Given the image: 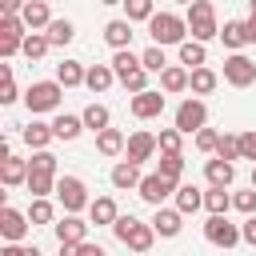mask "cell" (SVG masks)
Wrapping results in <instances>:
<instances>
[{
  "instance_id": "cell-56",
  "label": "cell",
  "mask_w": 256,
  "mask_h": 256,
  "mask_svg": "<svg viewBox=\"0 0 256 256\" xmlns=\"http://www.w3.org/2000/svg\"><path fill=\"white\" fill-rule=\"evenodd\" d=\"M100 4H124V0H100Z\"/></svg>"
},
{
  "instance_id": "cell-25",
  "label": "cell",
  "mask_w": 256,
  "mask_h": 256,
  "mask_svg": "<svg viewBox=\"0 0 256 256\" xmlns=\"http://www.w3.org/2000/svg\"><path fill=\"white\" fill-rule=\"evenodd\" d=\"M88 216H92V224H108V228H112L120 212H116V200H112V196H96V200L88 204Z\"/></svg>"
},
{
  "instance_id": "cell-1",
  "label": "cell",
  "mask_w": 256,
  "mask_h": 256,
  "mask_svg": "<svg viewBox=\"0 0 256 256\" xmlns=\"http://www.w3.org/2000/svg\"><path fill=\"white\" fill-rule=\"evenodd\" d=\"M112 236H116L128 252H140V256L156 244V228H152V224H144V220H136V216H116Z\"/></svg>"
},
{
  "instance_id": "cell-44",
  "label": "cell",
  "mask_w": 256,
  "mask_h": 256,
  "mask_svg": "<svg viewBox=\"0 0 256 256\" xmlns=\"http://www.w3.org/2000/svg\"><path fill=\"white\" fill-rule=\"evenodd\" d=\"M120 84H124L132 96H136V92H144V88H148V68H136V72H128Z\"/></svg>"
},
{
  "instance_id": "cell-34",
  "label": "cell",
  "mask_w": 256,
  "mask_h": 256,
  "mask_svg": "<svg viewBox=\"0 0 256 256\" xmlns=\"http://www.w3.org/2000/svg\"><path fill=\"white\" fill-rule=\"evenodd\" d=\"M80 116H84V128H92V132H104V128H112V112H108L104 104H88Z\"/></svg>"
},
{
  "instance_id": "cell-27",
  "label": "cell",
  "mask_w": 256,
  "mask_h": 256,
  "mask_svg": "<svg viewBox=\"0 0 256 256\" xmlns=\"http://www.w3.org/2000/svg\"><path fill=\"white\" fill-rule=\"evenodd\" d=\"M176 208L188 216V212H196V208H204V192L196 188V184H176Z\"/></svg>"
},
{
  "instance_id": "cell-58",
  "label": "cell",
  "mask_w": 256,
  "mask_h": 256,
  "mask_svg": "<svg viewBox=\"0 0 256 256\" xmlns=\"http://www.w3.org/2000/svg\"><path fill=\"white\" fill-rule=\"evenodd\" d=\"M248 4H252V12H256V0H248Z\"/></svg>"
},
{
  "instance_id": "cell-55",
  "label": "cell",
  "mask_w": 256,
  "mask_h": 256,
  "mask_svg": "<svg viewBox=\"0 0 256 256\" xmlns=\"http://www.w3.org/2000/svg\"><path fill=\"white\" fill-rule=\"evenodd\" d=\"M252 188H256V164H252Z\"/></svg>"
},
{
  "instance_id": "cell-35",
  "label": "cell",
  "mask_w": 256,
  "mask_h": 256,
  "mask_svg": "<svg viewBox=\"0 0 256 256\" xmlns=\"http://www.w3.org/2000/svg\"><path fill=\"white\" fill-rule=\"evenodd\" d=\"M176 48H180V64H184V68H200V64L208 60V52H204L200 40H184V44H176Z\"/></svg>"
},
{
  "instance_id": "cell-33",
  "label": "cell",
  "mask_w": 256,
  "mask_h": 256,
  "mask_svg": "<svg viewBox=\"0 0 256 256\" xmlns=\"http://www.w3.org/2000/svg\"><path fill=\"white\" fill-rule=\"evenodd\" d=\"M44 36L52 40V48H64V44H72V36H76V24H72V20H52V24L44 28Z\"/></svg>"
},
{
  "instance_id": "cell-11",
  "label": "cell",
  "mask_w": 256,
  "mask_h": 256,
  "mask_svg": "<svg viewBox=\"0 0 256 256\" xmlns=\"http://www.w3.org/2000/svg\"><path fill=\"white\" fill-rule=\"evenodd\" d=\"M132 116L136 120H152V116H160L164 112V92H152V88H144V92H136L132 96Z\"/></svg>"
},
{
  "instance_id": "cell-47",
  "label": "cell",
  "mask_w": 256,
  "mask_h": 256,
  "mask_svg": "<svg viewBox=\"0 0 256 256\" xmlns=\"http://www.w3.org/2000/svg\"><path fill=\"white\" fill-rule=\"evenodd\" d=\"M232 208H240L244 216H252V212H256V188H248V192H236V196H232Z\"/></svg>"
},
{
  "instance_id": "cell-32",
  "label": "cell",
  "mask_w": 256,
  "mask_h": 256,
  "mask_svg": "<svg viewBox=\"0 0 256 256\" xmlns=\"http://www.w3.org/2000/svg\"><path fill=\"white\" fill-rule=\"evenodd\" d=\"M56 172H40V168H28V192L32 196H48V192H56Z\"/></svg>"
},
{
  "instance_id": "cell-15",
  "label": "cell",
  "mask_w": 256,
  "mask_h": 256,
  "mask_svg": "<svg viewBox=\"0 0 256 256\" xmlns=\"http://www.w3.org/2000/svg\"><path fill=\"white\" fill-rule=\"evenodd\" d=\"M188 80H192V68H180V64H168L160 72V92L176 96V92H188Z\"/></svg>"
},
{
  "instance_id": "cell-6",
  "label": "cell",
  "mask_w": 256,
  "mask_h": 256,
  "mask_svg": "<svg viewBox=\"0 0 256 256\" xmlns=\"http://www.w3.org/2000/svg\"><path fill=\"white\" fill-rule=\"evenodd\" d=\"M204 240L216 244V248H236L244 236H240V224H232L228 212H224V216H208V224H204Z\"/></svg>"
},
{
  "instance_id": "cell-42",
  "label": "cell",
  "mask_w": 256,
  "mask_h": 256,
  "mask_svg": "<svg viewBox=\"0 0 256 256\" xmlns=\"http://www.w3.org/2000/svg\"><path fill=\"white\" fill-rule=\"evenodd\" d=\"M0 80H4V88H0V104H16L20 92H16V80H12V68H8V64H0Z\"/></svg>"
},
{
  "instance_id": "cell-38",
  "label": "cell",
  "mask_w": 256,
  "mask_h": 256,
  "mask_svg": "<svg viewBox=\"0 0 256 256\" xmlns=\"http://www.w3.org/2000/svg\"><path fill=\"white\" fill-rule=\"evenodd\" d=\"M156 16V4L152 0H124V20H152Z\"/></svg>"
},
{
  "instance_id": "cell-8",
  "label": "cell",
  "mask_w": 256,
  "mask_h": 256,
  "mask_svg": "<svg viewBox=\"0 0 256 256\" xmlns=\"http://www.w3.org/2000/svg\"><path fill=\"white\" fill-rule=\"evenodd\" d=\"M224 80H228L232 88H248V84H256V60H248L244 52H232V56L224 60Z\"/></svg>"
},
{
  "instance_id": "cell-43",
  "label": "cell",
  "mask_w": 256,
  "mask_h": 256,
  "mask_svg": "<svg viewBox=\"0 0 256 256\" xmlns=\"http://www.w3.org/2000/svg\"><path fill=\"white\" fill-rule=\"evenodd\" d=\"M60 256H104V248L92 240H80V244H60Z\"/></svg>"
},
{
  "instance_id": "cell-20",
  "label": "cell",
  "mask_w": 256,
  "mask_h": 256,
  "mask_svg": "<svg viewBox=\"0 0 256 256\" xmlns=\"http://www.w3.org/2000/svg\"><path fill=\"white\" fill-rule=\"evenodd\" d=\"M20 136H24V144H28L32 152H40V148H48V144L56 140V132H52V124H40V120H32V124H28V128H24Z\"/></svg>"
},
{
  "instance_id": "cell-26",
  "label": "cell",
  "mask_w": 256,
  "mask_h": 256,
  "mask_svg": "<svg viewBox=\"0 0 256 256\" xmlns=\"http://www.w3.org/2000/svg\"><path fill=\"white\" fill-rule=\"evenodd\" d=\"M52 132H56V140H76V136L84 132V116H68V112H60V116L52 120Z\"/></svg>"
},
{
  "instance_id": "cell-36",
  "label": "cell",
  "mask_w": 256,
  "mask_h": 256,
  "mask_svg": "<svg viewBox=\"0 0 256 256\" xmlns=\"http://www.w3.org/2000/svg\"><path fill=\"white\" fill-rule=\"evenodd\" d=\"M204 208H208V216H224V212L232 208V196H228L224 188H216V184H212V188L204 192Z\"/></svg>"
},
{
  "instance_id": "cell-28",
  "label": "cell",
  "mask_w": 256,
  "mask_h": 256,
  "mask_svg": "<svg viewBox=\"0 0 256 256\" xmlns=\"http://www.w3.org/2000/svg\"><path fill=\"white\" fill-rule=\"evenodd\" d=\"M136 68H144V60H140L132 48H116V56H112V72H116V80H124V76L136 72Z\"/></svg>"
},
{
  "instance_id": "cell-4",
  "label": "cell",
  "mask_w": 256,
  "mask_h": 256,
  "mask_svg": "<svg viewBox=\"0 0 256 256\" xmlns=\"http://www.w3.org/2000/svg\"><path fill=\"white\" fill-rule=\"evenodd\" d=\"M60 96H64V84H60V80H36V84H28V92H24V104H28V112L36 116V112L60 108Z\"/></svg>"
},
{
  "instance_id": "cell-50",
  "label": "cell",
  "mask_w": 256,
  "mask_h": 256,
  "mask_svg": "<svg viewBox=\"0 0 256 256\" xmlns=\"http://www.w3.org/2000/svg\"><path fill=\"white\" fill-rule=\"evenodd\" d=\"M28 0H0V16H20Z\"/></svg>"
},
{
  "instance_id": "cell-3",
  "label": "cell",
  "mask_w": 256,
  "mask_h": 256,
  "mask_svg": "<svg viewBox=\"0 0 256 256\" xmlns=\"http://www.w3.org/2000/svg\"><path fill=\"white\" fill-rule=\"evenodd\" d=\"M148 36H152V44H184V36H188V20L184 16H176V12H156L152 20H148Z\"/></svg>"
},
{
  "instance_id": "cell-46",
  "label": "cell",
  "mask_w": 256,
  "mask_h": 256,
  "mask_svg": "<svg viewBox=\"0 0 256 256\" xmlns=\"http://www.w3.org/2000/svg\"><path fill=\"white\" fill-rule=\"evenodd\" d=\"M216 144H220V132L216 128H200L196 132V148L200 152H216Z\"/></svg>"
},
{
  "instance_id": "cell-39",
  "label": "cell",
  "mask_w": 256,
  "mask_h": 256,
  "mask_svg": "<svg viewBox=\"0 0 256 256\" xmlns=\"http://www.w3.org/2000/svg\"><path fill=\"white\" fill-rule=\"evenodd\" d=\"M48 48H52V40H48L44 32H28V36H24V56H28V60H40Z\"/></svg>"
},
{
  "instance_id": "cell-52",
  "label": "cell",
  "mask_w": 256,
  "mask_h": 256,
  "mask_svg": "<svg viewBox=\"0 0 256 256\" xmlns=\"http://www.w3.org/2000/svg\"><path fill=\"white\" fill-rule=\"evenodd\" d=\"M0 256H24V244H12V240H8V244L0 248Z\"/></svg>"
},
{
  "instance_id": "cell-31",
  "label": "cell",
  "mask_w": 256,
  "mask_h": 256,
  "mask_svg": "<svg viewBox=\"0 0 256 256\" xmlns=\"http://www.w3.org/2000/svg\"><path fill=\"white\" fill-rule=\"evenodd\" d=\"M156 172H160L164 180L180 184V176H184V152H164V156H160V164H156Z\"/></svg>"
},
{
  "instance_id": "cell-59",
  "label": "cell",
  "mask_w": 256,
  "mask_h": 256,
  "mask_svg": "<svg viewBox=\"0 0 256 256\" xmlns=\"http://www.w3.org/2000/svg\"><path fill=\"white\" fill-rule=\"evenodd\" d=\"M128 256H140V252H128Z\"/></svg>"
},
{
  "instance_id": "cell-49",
  "label": "cell",
  "mask_w": 256,
  "mask_h": 256,
  "mask_svg": "<svg viewBox=\"0 0 256 256\" xmlns=\"http://www.w3.org/2000/svg\"><path fill=\"white\" fill-rule=\"evenodd\" d=\"M240 152H244V160L256 164V128L252 132H240Z\"/></svg>"
},
{
  "instance_id": "cell-13",
  "label": "cell",
  "mask_w": 256,
  "mask_h": 256,
  "mask_svg": "<svg viewBox=\"0 0 256 256\" xmlns=\"http://www.w3.org/2000/svg\"><path fill=\"white\" fill-rule=\"evenodd\" d=\"M52 228H56V240H60V244H80V240H88V224H84L76 212L60 216Z\"/></svg>"
},
{
  "instance_id": "cell-45",
  "label": "cell",
  "mask_w": 256,
  "mask_h": 256,
  "mask_svg": "<svg viewBox=\"0 0 256 256\" xmlns=\"http://www.w3.org/2000/svg\"><path fill=\"white\" fill-rule=\"evenodd\" d=\"M180 136H184L180 128H160V136H156L160 140V152H180Z\"/></svg>"
},
{
  "instance_id": "cell-17",
  "label": "cell",
  "mask_w": 256,
  "mask_h": 256,
  "mask_svg": "<svg viewBox=\"0 0 256 256\" xmlns=\"http://www.w3.org/2000/svg\"><path fill=\"white\" fill-rule=\"evenodd\" d=\"M0 180H4V188L28 184V160H20V156H4V160H0Z\"/></svg>"
},
{
  "instance_id": "cell-14",
  "label": "cell",
  "mask_w": 256,
  "mask_h": 256,
  "mask_svg": "<svg viewBox=\"0 0 256 256\" xmlns=\"http://www.w3.org/2000/svg\"><path fill=\"white\" fill-rule=\"evenodd\" d=\"M152 228H156V236H180V228H184V212L160 204L156 216H152Z\"/></svg>"
},
{
  "instance_id": "cell-40",
  "label": "cell",
  "mask_w": 256,
  "mask_h": 256,
  "mask_svg": "<svg viewBox=\"0 0 256 256\" xmlns=\"http://www.w3.org/2000/svg\"><path fill=\"white\" fill-rule=\"evenodd\" d=\"M216 156H224V160H244V152H240V136H236V132H220Z\"/></svg>"
},
{
  "instance_id": "cell-9",
  "label": "cell",
  "mask_w": 256,
  "mask_h": 256,
  "mask_svg": "<svg viewBox=\"0 0 256 256\" xmlns=\"http://www.w3.org/2000/svg\"><path fill=\"white\" fill-rule=\"evenodd\" d=\"M136 192H140V200H144V204L160 208V204H164V200L176 192V184H172V180H164L160 172H148V176L140 180V188H136Z\"/></svg>"
},
{
  "instance_id": "cell-51",
  "label": "cell",
  "mask_w": 256,
  "mask_h": 256,
  "mask_svg": "<svg viewBox=\"0 0 256 256\" xmlns=\"http://www.w3.org/2000/svg\"><path fill=\"white\" fill-rule=\"evenodd\" d=\"M240 236H244L248 244H256V212H252V216H248V220L240 224Z\"/></svg>"
},
{
  "instance_id": "cell-7",
  "label": "cell",
  "mask_w": 256,
  "mask_h": 256,
  "mask_svg": "<svg viewBox=\"0 0 256 256\" xmlns=\"http://www.w3.org/2000/svg\"><path fill=\"white\" fill-rule=\"evenodd\" d=\"M56 196H60L64 212H80V208L92 204V200H88V188H84L80 176H60V180H56Z\"/></svg>"
},
{
  "instance_id": "cell-30",
  "label": "cell",
  "mask_w": 256,
  "mask_h": 256,
  "mask_svg": "<svg viewBox=\"0 0 256 256\" xmlns=\"http://www.w3.org/2000/svg\"><path fill=\"white\" fill-rule=\"evenodd\" d=\"M216 84H220V76H216V72H212L208 64H200V68H192V80H188V88H192L196 96H208V92H212Z\"/></svg>"
},
{
  "instance_id": "cell-53",
  "label": "cell",
  "mask_w": 256,
  "mask_h": 256,
  "mask_svg": "<svg viewBox=\"0 0 256 256\" xmlns=\"http://www.w3.org/2000/svg\"><path fill=\"white\" fill-rule=\"evenodd\" d=\"M244 24H248V40H252V44H256V12H252V16H248V20H244Z\"/></svg>"
},
{
  "instance_id": "cell-57",
  "label": "cell",
  "mask_w": 256,
  "mask_h": 256,
  "mask_svg": "<svg viewBox=\"0 0 256 256\" xmlns=\"http://www.w3.org/2000/svg\"><path fill=\"white\" fill-rule=\"evenodd\" d=\"M176 4H184V8H188V4H192V0H176Z\"/></svg>"
},
{
  "instance_id": "cell-37",
  "label": "cell",
  "mask_w": 256,
  "mask_h": 256,
  "mask_svg": "<svg viewBox=\"0 0 256 256\" xmlns=\"http://www.w3.org/2000/svg\"><path fill=\"white\" fill-rule=\"evenodd\" d=\"M28 220H32V224H52V220H56V208L48 204V196H32V204H28Z\"/></svg>"
},
{
  "instance_id": "cell-16",
  "label": "cell",
  "mask_w": 256,
  "mask_h": 256,
  "mask_svg": "<svg viewBox=\"0 0 256 256\" xmlns=\"http://www.w3.org/2000/svg\"><path fill=\"white\" fill-rule=\"evenodd\" d=\"M204 176H208V184L228 188V184L236 180V164H232V160H224V156H212V160L204 164Z\"/></svg>"
},
{
  "instance_id": "cell-21",
  "label": "cell",
  "mask_w": 256,
  "mask_h": 256,
  "mask_svg": "<svg viewBox=\"0 0 256 256\" xmlns=\"http://www.w3.org/2000/svg\"><path fill=\"white\" fill-rule=\"evenodd\" d=\"M140 164L136 160H120L116 168H112V188H140Z\"/></svg>"
},
{
  "instance_id": "cell-41",
  "label": "cell",
  "mask_w": 256,
  "mask_h": 256,
  "mask_svg": "<svg viewBox=\"0 0 256 256\" xmlns=\"http://www.w3.org/2000/svg\"><path fill=\"white\" fill-rule=\"evenodd\" d=\"M140 60H144V68H148V72H164V68H168V60H164V48H160V44L144 48V52H140Z\"/></svg>"
},
{
  "instance_id": "cell-23",
  "label": "cell",
  "mask_w": 256,
  "mask_h": 256,
  "mask_svg": "<svg viewBox=\"0 0 256 256\" xmlns=\"http://www.w3.org/2000/svg\"><path fill=\"white\" fill-rule=\"evenodd\" d=\"M112 80H116L112 64H92V68H88V76H84V88H88V92H108V88H112Z\"/></svg>"
},
{
  "instance_id": "cell-10",
  "label": "cell",
  "mask_w": 256,
  "mask_h": 256,
  "mask_svg": "<svg viewBox=\"0 0 256 256\" xmlns=\"http://www.w3.org/2000/svg\"><path fill=\"white\" fill-rule=\"evenodd\" d=\"M28 212H20V208H12V204H4L0 208V236L4 240H12V244H20L24 236H28Z\"/></svg>"
},
{
  "instance_id": "cell-2",
  "label": "cell",
  "mask_w": 256,
  "mask_h": 256,
  "mask_svg": "<svg viewBox=\"0 0 256 256\" xmlns=\"http://www.w3.org/2000/svg\"><path fill=\"white\" fill-rule=\"evenodd\" d=\"M184 20H188L192 40H200V44H208L212 36H220V24H216V4H212V0H192Z\"/></svg>"
},
{
  "instance_id": "cell-12",
  "label": "cell",
  "mask_w": 256,
  "mask_h": 256,
  "mask_svg": "<svg viewBox=\"0 0 256 256\" xmlns=\"http://www.w3.org/2000/svg\"><path fill=\"white\" fill-rule=\"evenodd\" d=\"M156 148H160V140H156L152 132H144V128H140V132H132V136H128L124 156H128V160H136V164H144V160H152V152H156Z\"/></svg>"
},
{
  "instance_id": "cell-22",
  "label": "cell",
  "mask_w": 256,
  "mask_h": 256,
  "mask_svg": "<svg viewBox=\"0 0 256 256\" xmlns=\"http://www.w3.org/2000/svg\"><path fill=\"white\" fill-rule=\"evenodd\" d=\"M104 40L112 48H132V20H108L104 24Z\"/></svg>"
},
{
  "instance_id": "cell-29",
  "label": "cell",
  "mask_w": 256,
  "mask_h": 256,
  "mask_svg": "<svg viewBox=\"0 0 256 256\" xmlns=\"http://www.w3.org/2000/svg\"><path fill=\"white\" fill-rule=\"evenodd\" d=\"M84 76H88V68H84L80 60H64V64H56V80H60L64 88H76V84H84Z\"/></svg>"
},
{
  "instance_id": "cell-54",
  "label": "cell",
  "mask_w": 256,
  "mask_h": 256,
  "mask_svg": "<svg viewBox=\"0 0 256 256\" xmlns=\"http://www.w3.org/2000/svg\"><path fill=\"white\" fill-rule=\"evenodd\" d=\"M24 256H40V248H24Z\"/></svg>"
},
{
  "instance_id": "cell-18",
  "label": "cell",
  "mask_w": 256,
  "mask_h": 256,
  "mask_svg": "<svg viewBox=\"0 0 256 256\" xmlns=\"http://www.w3.org/2000/svg\"><path fill=\"white\" fill-rule=\"evenodd\" d=\"M20 16H24V24H28V32H40V28H48V24H52V12H48V0H28Z\"/></svg>"
},
{
  "instance_id": "cell-5",
  "label": "cell",
  "mask_w": 256,
  "mask_h": 256,
  "mask_svg": "<svg viewBox=\"0 0 256 256\" xmlns=\"http://www.w3.org/2000/svg\"><path fill=\"white\" fill-rule=\"evenodd\" d=\"M204 124H208V104H204L200 96H188V100L176 108V128H180L184 136H196Z\"/></svg>"
},
{
  "instance_id": "cell-48",
  "label": "cell",
  "mask_w": 256,
  "mask_h": 256,
  "mask_svg": "<svg viewBox=\"0 0 256 256\" xmlns=\"http://www.w3.org/2000/svg\"><path fill=\"white\" fill-rule=\"evenodd\" d=\"M28 168H40V172H56V156H52L48 148H40V152L28 160Z\"/></svg>"
},
{
  "instance_id": "cell-24",
  "label": "cell",
  "mask_w": 256,
  "mask_h": 256,
  "mask_svg": "<svg viewBox=\"0 0 256 256\" xmlns=\"http://www.w3.org/2000/svg\"><path fill=\"white\" fill-rule=\"evenodd\" d=\"M124 144H128V140H124L120 128H104V132H96V152H100V156H120Z\"/></svg>"
},
{
  "instance_id": "cell-19",
  "label": "cell",
  "mask_w": 256,
  "mask_h": 256,
  "mask_svg": "<svg viewBox=\"0 0 256 256\" xmlns=\"http://www.w3.org/2000/svg\"><path fill=\"white\" fill-rule=\"evenodd\" d=\"M220 40H224V48H232V52H240L244 44H252V40H248V24H244V20H224Z\"/></svg>"
}]
</instances>
